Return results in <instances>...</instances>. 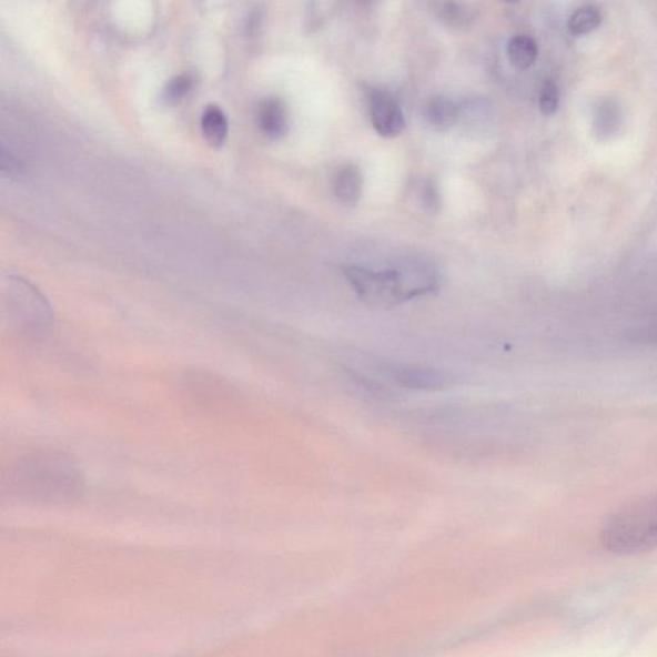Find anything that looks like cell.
<instances>
[{
	"instance_id": "cell-6",
	"label": "cell",
	"mask_w": 657,
	"mask_h": 657,
	"mask_svg": "<svg viewBox=\"0 0 657 657\" xmlns=\"http://www.w3.org/2000/svg\"><path fill=\"white\" fill-rule=\"evenodd\" d=\"M370 119L376 133L383 138L398 137L406 125L400 104L390 93L380 89L370 94Z\"/></svg>"
},
{
	"instance_id": "cell-12",
	"label": "cell",
	"mask_w": 657,
	"mask_h": 657,
	"mask_svg": "<svg viewBox=\"0 0 657 657\" xmlns=\"http://www.w3.org/2000/svg\"><path fill=\"white\" fill-rule=\"evenodd\" d=\"M538 53L537 41L529 36H515L508 41L507 57L516 69L527 70L532 68L538 59Z\"/></svg>"
},
{
	"instance_id": "cell-3",
	"label": "cell",
	"mask_w": 657,
	"mask_h": 657,
	"mask_svg": "<svg viewBox=\"0 0 657 657\" xmlns=\"http://www.w3.org/2000/svg\"><path fill=\"white\" fill-rule=\"evenodd\" d=\"M603 546L616 555H636L657 548V493L614 513L599 533Z\"/></svg>"
},
{
	"instance_id": "cell-8",
	"label": "cell",
	"mask_w": 657,
	"mask_h": 657,
	"mask_svg": "<svg viewBox=\"0 0 657 657\" xmlns=\"http://www.w3.org/2000/svg\"><path fill=\"white\" fill-rule=\"evenodd\" d=\"M363 172L355 164L342 168L334 179V193L336 200L346 208H355L363 195Z\"/></svg>"
},
{
	"instance_id": "cell-9",
	"label": "cell",
	"mask_w": 657,
	"mask_h": 657,
	"mask_svg": "<svg viewBox=\"0 0 657 657\" xmlns=\"http://www.w3.org/2000/svg\"><path fill=\"white\" fill-rule=\"evenodd\" d=\"M259 127L266 137L271 139H281L290 129V119L284 103L281 101L266 100L261 103L257 113Z\"/></svg>"
},
{
	"instance_id": "cell-15",
	"label": "cell",
	"mask_w": 657,
	"mask_h": 657,
	"mask_svg": "<svg viewBox=\"0 0 657 657\" xmlns=\"http://www.w3.org/2000/svg\"><path fill=\"white\" fill-rule=\"evenodd\" d=\"M560 105V89L554 79L544 81L539 93V109L546 117H553Z\"/></svg>"
},
{
	"instance_id": "cell-7",
	"label": "cell",
	"mask_w": 657,
	"mask_h": 657,
	"mask_svg": "<svg viewBox=\"0 0 657 657\" xmlns=\"http://www.w3.org/2000/svg\"><path fill=\"white\" fill-rule=\"evenodd\" d=\"M182 387L185 396L195 402L196 405H219L232 396L229 384L215 375L208 373H192L184 376Z\"/></svg>"
},
{
	"instance_id": "cell-13",
	"label": "cell",
	"mask_w": 657,
	"mask_h": 657,
	"mask_svg": "<svg viewBox=\"0 0 657 657\" xmlns=\"http://www.w3.org/2000/svg\"><path fill=\"white\" fill-rule=\"evenodd\" d=\"M603 12L595 4H583L575 10L568 20V30L574 37H585L599 28Z\"/></svg>"
},
{
	"instance_id": "cell-5",
	"label": "cell",
	"mask_w": 657,
	"mask_h": 657,
	"mask_svg": "<svg viewBox=\"0 0 657 657\" xmlns=\"http://www.w3.org/2000/svg\"><path fill=\"white\" fill-rule=\"evenodd\" d=\"M388 376L402 387L414 391L438 392L454 387V374L438 367L421 365H391Z\"/></svg>"
},
{
	"instance_id": "cell-14",
	"label": "cell",
	"mask_w": 657,
	"mask_h": 657,
	"mask_svg": "<svg viewBox=\"0 0 657 657\" xmlns=\"http://www.w3.org/2000/svg\"><path fill=\"white\" fill-rule=\"evenodd\" d=\"M194 78L191 73H182L172 78L163 90V100L170 104H178L191 94L194 88Z\"/></svg>"
},
{
	"instance_id": "cell-17",
	"label": "cell",
	"mask_w": 657,
	"mask_h": 657,
	"mask_svg": "<svg viewBox=\"0 0 657 657\" xmlns=\"http://www.w3.org/2000/svg\"><path fill=\"white\" fill-rule=\"evenodd\" d=\"M421 200L424 209L431 213H438L442 208V196L439 188L433 180H425L422 191Z\"/></svg>"
},
{
	"instance_id": "cell-16",
	"label": "cell",
	"mask_w": 657,
	"mask_h": 657,
	"mask_svg": "<svg viewBox=\"0 0 657 657\" xmlns=\"http://www.w3.org/2000/svg\"><path fill=\"white\" fill-rule=\"evenodd\" d=\"M439 16L443 21L455 28L466 27V24L473 20V14L469 11V8L456 3L443 4Z\"/></svg>"
},
{
	"instance_id": "cell-11",
	"label": "cell",
	"mask_w": 657,
	"mask_h": 657,
	"mask_svg": "<svg viewBox=\"0 0 657 657\" xmlns=\"http://www.w3.org/2000/svg\"><path fill=\"white\" fill-rule=\"evenodd\" d=\"M203 135L212 146H221L228 137L229 123L226 114L219 105L205 107L201 120Z\"/></svg>"
},
{
	"instance_id": "cell-4",
	"label": "cell",
	"mask_w": 657,
	"mask_h": 657,
	"mask_svg": "<svg viewBox=\"0 0 657 657\" xmlns=\"http://www.w3.org/2000/svg\"><path fill=\"white\" fill-rule=\"evenodd\" d=\"M344 275L360 300L370 306L388 309L414 299L402 264L381 271L350 265L344 267Z\"/></svg>"
},
{
	"instance_id": "cell-10",
	"label": "cell",
	"mask_w": 657,
	"mask_h": 657,
	"mask_svg": "<svg viewBox=\"0 0 657 657\" xmlns=\"http://www.w3.org/2000/svg\"><path fill=\"white\" fill-rule=\"evenodd\" d=\"M425 119L435 130L446 131L458 121V105L446 97H434L425 105Z\"/></svg>"
},
{
	"instance_id": "cell-2",
	"label": "cell",
	"mask_w": 657,
	"mask_h": 657,
	"mask_svg": "<svg viewBox=\"0 0 657 657\" xmlns=\"http://www.w3.org/2000/svg\"><path fill=\"white\" fill-rule=\"evenodd\" d=\"M0 324L3 333L16 341H43L53 331L54 312L37 287L10 277L2 285Z\"/></svg>"
},
{
	"instance_id": "cell-1",
	"label": "cell",
	"mask_w": 657,
	"mask_h": 657,
	"mask_svg": "<svg viewBox=\"0 0 657 657\" xmlns=\"http://www.w3.org/2000/svg\"><path fill=\"white\" fill-rule=\"evenodd\" d=\"M3 489L31 504L63 505L84 495L85 476L75 458L63 451H30L3 476Z\"/></svg>"
}]
</instances>
